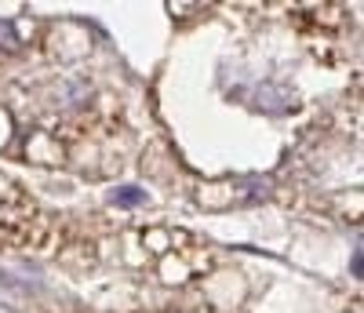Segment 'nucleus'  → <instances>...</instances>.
<instances>
[{
  "instance_id": "2",
  "label": "nucleus",
  "mask_w": 364,
  "mask_h": 313,
  "mask_svg": "<svg viewBox=\"0 0 364 313\" xmlns=\"http://www.w3.org/2000/svg\"><path fill=\"white\" fill-rule=\"evenodd\" d=\"M0 41H4V48L11 51V48H18V41H15V29L8 26V22H0Z\"/></svg>"
},
{
  "instance_id": "1",
  "label": "nucleus",
  "mask_w": 364,
  "mask_h": 313,
  "mask_svg": "<svg viewBox=\"0 0 364 313\" xmlns=\"http://www.w3.org/2000/svg\"><path fill=\"white\" fill-rule=\"evenodd\" d=\"M142 201H146V193L139 190V186H124V190L113 193V204H120V208H135V204H142Z\"/></svg>"
}]
</instances>
